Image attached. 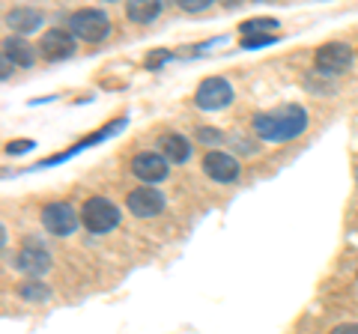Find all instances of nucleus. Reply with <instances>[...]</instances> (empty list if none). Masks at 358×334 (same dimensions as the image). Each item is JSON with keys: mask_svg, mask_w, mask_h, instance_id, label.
Segmentation results:
<instances>
[{"mask_svg": "<svg viewBox=\"0 0 358 334\" xmlns=\"http://www.w3.org/2000/svg\"><path fill=\"white\" fill-rule=\"evenodd\" d=\"M251 126L257 131V138L266 143H284L299 138L308 129V110L301 105H281L275 110H260Z\"/></svg>", "mask_w": 358, "mask_h": 334, "instance_id": "f257e3e1", "label": "nucleus"}, {"mask_svg": "<svg viewBox=\"0 0 358 334\" xmlns=\"http://www.w3.org/2000/svg\"><path fill=\"white\" fill-rule=\"evenodd\" d=\"M69 30L81 42H102L110 33V18L102 9H78L69 15Z\"/></svg>", "mask_w": 358, "mask_h": 334, "instance_id": "f03ea898", "label": "nucleus"}, {"mask_svg": "<svg viewBox=\"0 0 358 334\" xmlns=\"http://www.w3.org/2000/svg\"><path fill=\"white\" fill-rule=\"evenodd\" d=\"M81 221L90 233L102 236V233H110L120 224V209L108 197H90L81 209Z\"/></svg>", "mask_w": 358, "mask_h": 334, "instance_id": "7ed1b4c3", "label": "nucleus"}, {"mask_svg": "<svg viewBox=\"0 0 358 334\" xmlns=\"http://www.w3.org/2000/svg\"><path fill=\"white\" fill-rule=\"evenodd\" d=\"M42 227L51 233V236H72L81 224V215L66 203V200H51V203L42 206Z\"/></svg>", "mask_w": 358, "mask_h": 334, "instance_id": "20e7f679", "label": "nucleus"}, {"mask_svg": "<svg viewBox=\"0 0 358 334\" xmlns=\"http://www.w3.org/2000/svg\"><path fill=\"white\" fill-rule=\"evenodd\" d=\"M350 63H352V48L346 42H326L313 54V66L322 75H341L350 69Z\"/></svg>", "mask_w": 358, "mask_h": 334, "instance_id": "39448f33", "label": "nucleus"}, {"mask_svg": "<svg viewBox=\"0 0 358 334\" xmlns=\"http://www.w3.org/2000/svg\"><path fill=\"white\" fill-rule=\"evenodd\" d=\"M233 102V87L227 78H206L203 84L197 87V93H194V105L197 108H203V110H221V108H227Z\"/></svg>", "mask_w": 358, "mask_h": 334, "instance_id": "423d86ee", "label": "nucleus"}, {"mask_svg": "<svg viewBox=\"0 0 358 334\" xmlns=\"http://www.w3.org/2000/svg\"><path fill=\"white\" fill-rule=\"evenodd\" d=\"M39 54H42L45 60H51V63L69 60L72 54H75V36H72V30H66V27L45 30L42 39H39Z\"/></svg>", "mask_w": 358, "mask_h": 334, "instance_id": "0eeeda50", "label": "nucleus"}, {"mask_svg": "<svg viewBox=\"0 0 358 334\" xmlns=\"http://www.w3.org/2000/svg\"><path fill=\"white\" fill-rule=\"evenodd\" d=\"M126 206L134 218H155L164 209V194L155 185L131 188L129 197H126Z\"/></svg>", "mask_w": 358, "mask_h": 334, "instance_id": "6e6552de", "label": "nucleus"}, {"mask_svg": "<svg viewBox=\"0 0 358 334\" xmlns=\"http://www.w3.org/2000/svg\"><path fill=\"white\" fill-rule=\"evenodd\" d=\"M239 161L233 159L230 152H221V150H212L203 155V173L215 182H236L239 180Z\"/></svg>", "mask_w": 358, "mask_h": 334, "instance_id": "1a4fd4ad", "label": "nucleus"}, {"mask_svg": "<svg viewBox=\"0 0 358 334\" xmlns=\"http://www.w3.org/2000/svg\"><path fill=\"white\" fill-rule=\"evenodd\" d=\"M131 173L138 176L141 182H150V185H155V182H162V180H167V161H164V155L162 152H141V155H134L131 159Z\"/></svg>", "mask_w": 358, "mask_h": 334, "instance_id": "9d476101", "label": "nucleus"}, {"mask_svg": "<svg viewBox=\"0 0 358 334\" xmlns=\"http://www.w3.org/2000/svg\"><path fill=\"white\" fill-rule=\"evenodd\" d=\"M159 152L164 155V161L182 164V161L192 159V143H188V138L176 135V131H164L159 138Z\"/></svg>", "mask_w": 358, "mask_h": 334, "instance_id": "9b49d317", "label": "nucleus"}, {"mask_svg": "<svg viewBox=\"0 0 358 334\" xmlns=\"http://www.w3.org/2000/svg\"><path fill=\"white\" fill-rule=\"evenodd\" d=\"M15 269H21V272H27V275H45L51 269V254H45L42 248H36V245H27L24 251L18 254V266Z\"/></svg>", "mask_w": 358, "mask_h": 334, "instance_id": "f8f14e48", "label": "nucleus"}, {"mask_svg": "<svg viewBox=\"0 0 358 334\" xmlns=\"http://www.w3.org/2000/svg\"><path fill=\"white\" fill-rule=\"evenodd\" d=\"M6 27L13 33H33L42 27V15L36 13V9H27V6H18L13 9V13H6Z\"/></svg>", "mask_w": 358, "mask_h": 334, "instance_id": "ddd939ff", "label": "nucleus"}, {"mask_svg": "<svg viewBox=\"0 0 358 334\" xmlns=\"http://www.w3.org/2000/svg\"><path fill=\"white\" fill-rule=\"evenodd\" d=\"M3 54L13 63H18V66H33L36 63V48L30 45V42H24L21 36H9V39H3Z\"/></svg>", "mask_w": 358, "mask_h": 334, "instance_id": "4468645a", "label": "nucleus"}, {"mask_svg": "<svg viewBox=\"0 0 358 334\" xmlns=\"http://www.w3.org/2000/svg\"><path fill=\"white\" fill-rule=\"evenodd\" d=\"M126 15L134 24H150V21L162 15V3H155V0H131V3H126Z\"/></svg>", "mask_w": 358, "mask_h": 334, "instance_id": "2eb2a0df", "label": "nucleus"}, {"mask_svg": "<svg viewBox=\"0 0 358 334\" xmlns=\"http://www.w3.org/2000/svg\"><path fill=\"white\" fill-rule=\"evenodd\" d=\"M278 27L275 18H248L239 24L242 39H251V36H272V30Z\"/></svg>", "mask_w": 358, "mask_h": 334, "instance_id": "dca6fc26", "label": "nucleus"}, {"mask_svg": "<svg viewBox=\"0 0 358 334\" xmlns=\"http://www.w3.org/2000/svg\"><path fill=\"white\" fill-rule=\"evenodd\" d=\"M18 296L27 298V302H45V298H51V289L39 281H27V284L18 286Z\"/></svg>", "mask_w": 358, "mask_h": 334, "instance_id": "f3484780", "label": "nucleus"}, {"mask_svg": "<svg viewBox=\"0 0 358 334\" xmlns=\"http://www.w3.org/2000/svg\"><path fill=\"white\" fill-rule=\"evenodd\" d=\"M275 36H251V39H242V48L251 51V48H260V45H272Z\"/></svg>", "mask_w": 358, "mask_h": 334, "instance_id": "a211bd4d", "label": "nucleus"}, {"mask_svg": "<svg viewBox=\"0 0 358 334\" xmlns=\"http://www.w3.org/2000/svg\"><path fill=\"white\" fill-rule=\"evenodd\" d=\"M30 147H36V143H33V140H9L6 143V152H15L18 155V152H27Z\"/></svg>", "mask_w": 358, "mask_h": 334, "instance_id": "6ab92c4d", "label": "nucleus"}, {"mask_svg": "<svg viewBox=\"0 0 358 334\" xmlns=\"http://www.w3.org/2000/svg\"><path fill=\"white\" fill-rule=\"evenodd\" d=\"M185 9V13H200V9H209V3L206 0H182V3H179Z\"/></svg>", "mask_w": 358, "mask_h": 334, "instance_id": "aec40b11", "label": "nucleus"}, {"mask_svg": "<svg viewBox=\"0 0 358 334\" xmlns=\"http://www.w3.org/2000/svg\"><path fill=\"white\" fill-rule=\"evenodd\" d=\"M197 138L203 140V143H212V140H221V131H215V129H200Z\"/></svg>", "mask_w": 358, "mask_h": 334, "instance_id": "412c9836", "label": "nucleus"}, {"mask_svg": "<svg viewBox=\"0 0 358 334\" xmlns=\"http://www.w3.org/2000/svg\"><path fill=\"white\" fill-rule=\"evenodd\" d=\"M329 334H358V322H343V326L331 328Z\"/></svg>", "mask_w": 358, "mask_h": 334, "instance_id": "4be33fe9", "label": "nucleus"}, {"mask_svg": "<svg viewBox=\"0 0 358 334\" xmlns=\"http://www.w3.org/2000/svg\"><path fill=\"white\" fill-rule=\"evenodd\" d=\"M9 66H15V63H13V60H9V57H6V54H3V78H9V72H13V69H9Z\"/></svg>", "mask_w": 358, "mask_h": 334, "instance_id": "5701e85b", "label": "nucleus"}]
</instances>
